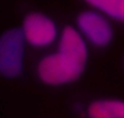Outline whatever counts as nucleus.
Returning a JSON list of instances; mask_svg holds the SVG:
<instances>
[{
  "instance_id": "1",
  "label": "nucleus",
  "mask_w": 124,
  "mask_h": 118,
  "mask_svg": "<svg viewBox=\"0 0 124 118\" xmlns=\"http://www.w3.org/2000/svg\"><path fill=\"white\" fill-rule=\"evenodd\" d=\"M87 49L80 34L72 27H64L59 53L46 56L38 64V76L44 83L57 86L77 80L83 72Z\"/></svg>"
},
{
  "instance_id": "3",
  "label": "nucleus",
  "mask_w": 124,
  "mask_h": 118,
  "mask_svg": "<svg viewBox=\"0 0 124 118\" xmlns=\"http://www.w3.org/2000/svg\"><path fill=\"white\" fill-rule=\"evenodd\" d=\"M23 35L34 46H45L56 37V26L42 14H30L23 21Z\"/></svg>"
},
{
  "instance_id": "2",
  "label": "nucleus",
  "mask_w": 124,
  "mask_h": 118,
  "mask_svg": "<svg viewBox=\"0 0 124 118\" xmlns=\"http://www.w3.org/2000/svg\"><path fill=\"white\" fill-rule=\"evenodd\" d=\"M23 33L11 29L0 37V75L15 77L22 72Z\"/></svg>"
},
{
  "instance_id": "6",
  "label": "nucleus",
  "mask_w": 124,
  "mask_h": 118,
  "mask_svg": "<svg viewBox=\"0 0 124 118\" xmlns=\"http://www.w3.org/2000/svg\"><path fill=\"white\" fill-rule=\"evenodd\" d=\"M89 4L124 22V0H86Z\"/></svg>"
},
{
  "instance_id": "5",
  "label": "nucleus",
  "mask_w": 124,
  "mask_h": 118,
  "mask_svg": "<svg viewBox=\"0 0 124 118\" xmlns=\"http://www.w3.org/2000/svg\"><path fill=\"white\" fill-rule=\"evenodd\" d=\"M89 118H124V100H97L89 106Z\"/></svg>"
},
{
  "instance_id": "4",
  "label": "nucleus",
  "mask_w": 124,
  "mask_h": 118,
  "mask_svg": "<svg viewBox=\"0 0 124 118\" xmlns=\"http://www.w3.org/2000/svg\"><path fill=\"white\" fill-rule=\"evenodd\" d=\"M78 26L80 27L82 33L87 37L90 42L97 46H104L110 42L113 37V31L109 22L101 15L86 11L78 16Z\"/></svg>"
}]
</instances>
